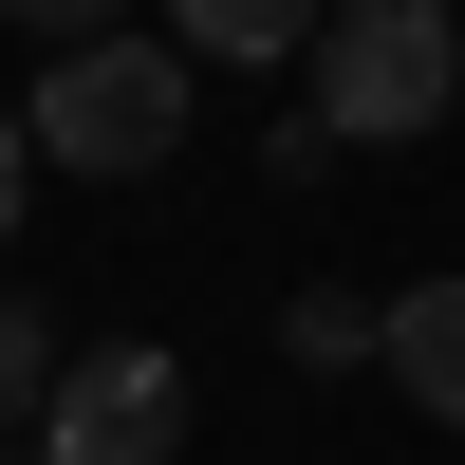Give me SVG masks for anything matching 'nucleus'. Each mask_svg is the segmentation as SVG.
I'll return each instance as SVG.
<instances>
[{
    "mask_svg": "<svg viewBox=\"0 0 465 465\" xmlns=\"http://www.w3.org/2000/svg\"><path fill=\"white\" fill-rule=\"evenodd\" d=\"M317 149H429L465 131V37L447 0H335L317 19V112H298Z\"/></svg>",
    "mask_w": 465,
    "mask_h": 465,
    "instance_id": "1",
    "label": "nucleus"
},
{
    "mask_svg": "<svg viewBox=\"0 0 465 465\" xmlns=\"http://www.w3.org/2000/svg\"><path fill=\"white\" fill-rule=\"evenodd\" d=\"M37 168H94V186H131V168H168L186 149V37H74L56 74H37Z\"/></svg>",
    "mask_w": 465,
    "mask_h": 465,
    "instance_id": "2",
    "label": "nucleus"
},
{
    "mask_svg": "<svg viewBox=\"0 0 465 465\" xmlns=\"http://www.w3.org/2000/svg\"><path fill=\"white\" fill-rule=\"evenodd\" d=\"M168 447H186V372L149 354V335H112V354H56L37 465H168Z\"/></svg>",
    "mask_w": 465,
    "mask_h": 465,
    "instance_id": "3",
    "label": "nucleus"
},
{
    "mask_svg": "<svg viewBox=\"0 0 465 465\" xmlns=\"http://www.w3.org/2000/svg\"><path fill=\"white\" fill-rule=\"evenodd\" d=\"M372 372H391L429 429H465V280H410V298H391V354H372Z\"/></svg>",
    "mask_w": 465,
    "mask_h": 465,
    "instance_id": "4",
    "label": "nucleus"
},
{
    "mask_svg": "<svg viewBox=\"0 0 465 465\" xmlns=\"http://www.w3.org/2000/svg\"><path fill=\"white\" fill-rule=\"evenodd\" d=\"M280 354H298V372H354V354H391V298H280Z\"/></svg>",
    "mask_w": 465,
    "mask_h": 465,
    "instance_id": "5",
    "label": "nucleus"
},
{
    "mask_svg": "<svg viewBox=\"0 0 465 465\" xmlns=\"http://www.w3.org/2000/svg\"><path fill=\"white\" fill-rule=\"evenodd\" d=\"M37 410H56V317L0 280V429H37Z\"/></svg>",
    "mask_w": 465,
    "mask_h": 465,
    "instance_id": "6",
    "label": "nucleus"
},
{
    "mask_svg": "<svg viewBox=\"0 0 465 465\" xmlns=\"http://www.w3.org/2000/svg\"><path fill=\"white\" fill-rule=\"evenodd\" d=\"M186 56H298L280 0H186Z\"/></svg>",
    "mask_w": 465,
    "mask_h": 465,
    "instance_id": "7",
    "label": "nucleus"
},
{
    "mask_svg": "<svg viewBox=\"0 0 465 465\" xmlns=\"http://www.w3.org/2000/svg\"><path fill=\"white\" fill-rule=\"evenodd\" d=\"M19 186H37V131L0 112V242H19Z\"/></svg>",
    "mask_w": 465,
    "mask_h": 465,
    "instance_id": "8",
    "label": "nucleus"
}]
</instances>
